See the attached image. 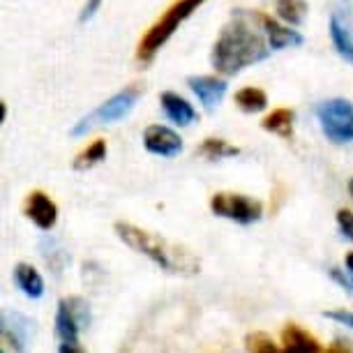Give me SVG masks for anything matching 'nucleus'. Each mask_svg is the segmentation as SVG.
Wrapping results in <instances>:
<instances>
[{"mask_svg":"<svg viewBox=\"0 0 353 353\" xmlns=\"http://www.w3.org/2000/svg\"><path fill=\"white\" fill-rule=\"evenodd\" d=\"M159 104H162V109L166 116H169L171 123L181 125V128H188V125L194 123V118H196L194 106L185 97L178 95V92H171V90L162 92V95H159Z\"/></svg>","mask_w":353,"mask_h":353,"instance_id":"obj_14","label":"nucleus"},{"mask_svg":"<svg viewBox=\"0 0 353 353\" xmlns=\"http://www.w3.org/2000/svg\"><path fill=\"white\" fill-rule=\"evenodd\" d=\"M325 353H353L351 349H349V346H344V344H330L328 346V349H325Z\"/></svg>","mask_w":353,"mask_h":353,"instance_id":"obj_27","label":"nucleus"},{"mask_svg":"<svg viewBox=\"0 0 353 353\" xmlns=\"http://www.w3.org/2000/svg\"><path fill=\"white\" fill-rule=\"evenodd\" d=\"M104 157H106V141L104 139H97V141H92L90 145H85V148L79 152L72 166H74L77 171H88L102 162Z\"/></svg>","mask_w":353,"mask_h":353,"instance_id":"obj_19","label":"nucleus"},{"mask_svg":"<svg viewBox=\"0 0 353 353\" xmlns=\"http://www.w3.org/2000/svg\"><path fill=\"white\" fill-rule=\"evenodd\" d=\"M236 145H231L224 139H205V141L199 145V155L208 157V159H224V157H236L238 155Z\"/></svg>","mask_w":353,"mask_h":353,"instance_id":"obj_21","label":"nucleus"},{"mask_svg":"<svg viewBox=\"0 0 353 353\" xmlns=\"http://www.w3.org/2000/svg\"><path fill=\"white\" fill-rule=\"evenodd\" d=\"M344 265H346V270L353 272V252H349V254H346V259H344Z\"/></svg>","mask_w":353,"mask_h":353,"instance_id":"obj_28","label":"nucleus"},{"mask_svg":"<svg viewBox=\"0 0 353 353\" xmlns=\"http://www.w3.org/2000/svg\"><path fill=\"white\" fill-rule=\"evenodd\" d=\"M233 102H236L238 109L245 113H259L268 106V95H265L261 88H256V85H248V88L236 92Z\"/></svg>","mask_w":353,"mask_h":353,"instance_id":"obj_18","label":"nucleus"},{"mask_svg":"<svg viewBox=\"0 0 353 353\" xmlns=\"http://www.w3.org/2000/svg\"><path fill=\"white\" fill-rule=\"evenodd\" d=\"M245 344H248L250 353H284L265 332H250Z\"/></svg>","mask_w":353,"mask_h":353,"instance_id":"obj_22","label":"nucleus"},{"mask_svg":"<svg viewBox=\"0 0 353 353\" xmlns=\"http://www.w3.org/2000/svg\"><path fill=\"white\" fill-rule=\"evenodd\" d=\"M349 194L353 196V178H351V181H349Z\"/></svg>","mask_w":353,"mask_h":353,"instance_id":"obj_29","label":"nucleus"},{"mask_svg":"<svg viewBox=\"0 0 353 353\" xmlns=\"http://www.w3.org/2000/svg\"><path fill=\"white\" fill-rule=\"evenodd\" d=\"M14 282L19 286V291H21L26 298H30V301H39L46 291L42 272L32 263H26V261L14 265Z\"/></svg>","mask_w":353,"mask_h":353,"instance_id":"obj_13","label":"nucleus"},{"mask_svg":"<svg viewBox=\"0 0 353 353\" xmlns=\"http://www.w3.org/2000/svg\"><path fill=\"white\" fill-rule=\"evenodd\" d=\"M284 353H323L319 339L298 323H286L282 330Z\"/></svg>","mask_w":353,"mask_h":353,"instance_id":"obj_12","label":"nucleus"},{"mask_svg":"<svg viewBox=\"0 0 353 353\" xmlns=\"http://www.w3.org/2000/svg\"><path fill=\"white\" fill-rule=\"evenodd\" d=\"M35 321L19 312H3V342L14 353H28L30 339L35 335Z\"/></svg>","mask_w":353,"mask_h":353,"instance_id":"obj_8","label":"nucleus"},{"mask_svg":"<svg viewBox=\"0 0 353 353\" xmlns=\"http://www.w3.org/2000/svg\"><path fill=\"white\" fill-rule=\"evenodd\" d=\"M259 21H261V28L268 37V46L270 49H284V46H301L303 44V35L298 30L284 28L279 26L275 19L259 14Z\"/></svg>","mask_w":353,"mask_h":353,"instance_id":"obj_15","label":"nucleus"},{"mask_svg":"<svg viewBox=\"0 0 353 353\" xmlns=\"http://www.w3.org/2000/svg\"><path fill=\"white\" fill-rule=\"evenodd\" d=\"M261 128L265 132H272V134H277V137L289 139L293 134V111L284 109V106L282 109H275L261 121Z\"/></svg>","mask_w":353,"mask_h":353,"instance_id":"obj_17","label":"nucleus"},{"mask_svg":"<svg viewBox=\"0 0 353 353\" xmlns=\"http://www.w3.org/2000/svg\"><path fill=\"white\" fill-rule=\"evenodd\" d=\"M277 17L289 26H301L307 17L305 0H277Z\"/></svg>","mask_w":353,"mask_h":353,"instance_id":"obj_20","label":"nucleus"},{"mask_svg":"<svg viewBox=\"0 0 353 353\" xmlns=\"http://www.w3.org/2000/svg\"><path fill=\"white\" fill-rule=\"evenodd\" d=\"M323 316L332 319V321H337L339 325H346L349 330H353V312L349 310H332V312H325Z\"/></svg>","mask_w":353,"mask_h":353,"instance_id":"obj_24","label":"nucleus"},{"mask_svg":"<svg viewBox=\"0 0 353 353\" xmlns=\"http://www.w3.org/2000/svg\"><path fill=\"white\" fill-rule=\"evenodd\" d=\"M270 53L268 42L256 28H252L245 14H233V19L219 32L210 53V63L219 74L236 77L248 65L265 61Z\"/></svg>","mask_w":353,"mask_h":353,"instance_id":"obj_1","label":"nucleus"},{"mask_svg":"<svg viewBox=\"0 0 353 353\" xmlns=\"http://www.w3.org/2000/svg\"><path fill=\"white\" fill-rule=\"evenodd\" d=\"M335 219H337V226H339V231H342V236L346 241H353V210L339 208Z\"/></svg>","mask_w":353,"mask_h":353,"instance_id":"obj_23","label":"nucleus"},{"mask_svg":"<svg viewBox=\"0 0 353 353\" xmlns=\"http://www.w3.org/2000/svg\"><path fill=\"white\" fill-rule=\"evenodd\" d=\"M143 145L152 155L176 157L183 150V139L176 130L166 128V125H148L143 130Z\"/></svg>","mask_w":353,"mask_h":353,"instance_id":"obj_10","label":"nucleus"},{"mask_svg":"<svg viewBox=\"0 0 353 353\" xmlns=\"http://www.w3.org/2000/svg\"><path fill=\"white\" fill-rule=\"evenodd\" d=\"M58 353H83V349L81 346H74V344H61L58 346Z\"/></svg>","mask_w":353,"mask_h":353,"instance_id":"obj_26","label":"nucleus"},{"mask_svg":"<svg viewBox=\"0 0 353 353\" xmlns=\"http://www.w3.org/2000/svg\"><path fill=\"white\" fill-rule=\"evenodd\" d=\"M23 212L39 231H51L53 226L58 224V205L42 190H32L30 194L26 196Z\"/></svg>","mask_w":353,"mask_h":353,"instance_id":"obj_9","label":"nucleus"},{"mask_svg":"<svg viewBox=\"0 0 353 353\" xmlns=\"http://www.w3.org/2000/svg\"><path fill=\"white\" fill-rule=\"evenodd\" d=\"M113 231L130 250L150 259L152 263L166 272H171V275L192 277L201 272V259L181 243H173L169 238L159 236V233L145 231L141 226L130 222H116Z\"/></svg>","mask_w":353,"mask_h":353,"instance_id":"obj_2","label":"nucleus"},{"mask_svg":"<svg viewBox=\"0 0 353 353\" xmlns=\"http://www.w3.org/2000/svg\"><path fill=\"white\" fill-rule=\"evenodd\" d=\"M141 92H143L141 85H137V83L128 85L125 90L116 92L113 97H109L106 102L99 104L95 111H90L85 118H81V121L72 128L70 134L72 137H81L92 128V125H111V123L123 121V118L128 116L132 109H134V104H137V99L141 97Z\"/></svg>","mask_w":353,"mask_h":353,"instance_id":"obj_4","label":"nucleus"},{"mask_svg":"<svg viewBox=\"0 0 353 353\" xmlns=\"http://www.w3.org/2000/svg\"><path fill=\"white\" fill-rule=\"evenodd\" d=\"M330 39H332V46H335V51L339 56H342L349 65H353V35H351L349 26H346L337 14L330 17Z\"/></svg>","mask_w":353,"mask_h":353,"instance_id":"obj_16","label":"nucleus"},{"mask_svg":"<svg viewBox=\"0 0 353 353\" xmlns=\"http://www.w3.org/2000/svg\"><path fill=\"white\" fill-rule=\"evenodd\" d=\"M205 0H176L155 23L145 30V35L141 37V42L137 46V61L139 63H150L155 58V53L169 42V37L176 32V28L188 19L196 8H201Z\"/></svg>","mask_w":353,"mask_h":353,"instance_id":"obj_3","label":"nucleus"},{"mask_svg":"<svg viewBox=\"0 0 353 353\" xmlns=\"http://www.w3.org/2000/svg\"><path fill=\"white\" fill-rule=\"evenodd\" d=\"M188 85L208 111L215 109L226 95V81L217 77H190Z\"/></svg>","mask_w":353,"mask_h":353,"instance_id":"obj_11","label":"nucleus"},{"mask_svg":"<svg viewBox=\"0 0 353 353\" xmlns=\"http://www.w3.org/2000/svg\"><path fill=\"white\" fill-rule=\"evenodd\" d=\"M316 118L328 141L335 145L353 143V102L344 97L325 99L316 106Z\"/></svg>","mask_w":353,"mask_h":353,"instance_id":"obj_5","label":"nucleus"},{"mask_svg":"<svg viewBox=\"0 0 353 353\" xmlns=\"http://www.w3.org/2000/svg\"><path fill=\"white\" fill-rule=\"evenodd\" d=\"M351 286H353V284H351Z\"/></svg>","mask_w":353,"mask_h":353,"instance_id":"obj_30","label":"nucleus"},{"mask_svg":"<svg viewBox=\"0 0 353 353\" xmlns=\"http://www.w3.org/2000/svg\"><path fill=\"white\" fill-rule=\"evenodd\" d=\"M210 210L217 217L231 219L236 224H254L263 217V203L254 196L236 194V192H217L210 199Z\"/></svg>","mask_w":353,"mask_h":353,"instance_id":"obj_6","label":"nucleus"},{"mask_svg":"<svg viewBox=\"0 0 353 353\" xmlns=\"http://www.w3.org/2000/svg\"><path fill=\"white\" fill-rule=\"evenodd\" d=\"M99 5H102V0H85V5H83V12H81V17H79V21L85 23L88 19L95 14V12L99 10Z\"/></svg>","mask_w":353,"mask_h":353,"instance_id":"obj_25","label":"nucleus"},{"mask_svg":"<svg viewBox=\"0 0 353 353\" xmlns=\"http://www.w3.org/2000/svg\"><path fill=\"white\" fill-rule=\"evenodd\" d=\"M90 323L88 303L79 296L63 298L56 310V335L61 344H79L81 328Z\"/></svg>","mask_w":353,"mask_h":353,"instance_id":"obj_7","label":"nucleus"}]
</instances>
